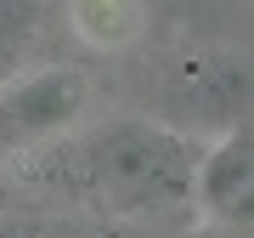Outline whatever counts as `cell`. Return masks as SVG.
Listing matches in <instances>:
<instances>
[{
    "instance_id": "2",
    "label": "cell",
    "mask_w": 254,
    "mask_h": 238,
    "mask_svg": "<svg viewBox=\"0 0 254 238\" xmlns=\"http://www.w3.org/2000/svg\"><path fill=\"white\" fill-rule=\"evenodd\" d=\"M85 74L79 68H40L0 85V147H28L68 130L85 108Z\"/></svg>"
},
{
    "instance_id": "3",
    "label": "cell",
    "mask_w": 254,
    "mask_h": 238,
    "mask_svg": "<svg viewBox=\"0 0 254 238\" xmlns=\"http://www.w3.org/2000/svg\"><path fill=\"white\" fill-rule=\"evenodd\" d=\"M192 199L215 221H249V210H254V130H249V119L203 147L198 176H192Z\"/></svg>"
},
{
    "instance_id": "1",
    "label": "cell",
    "mask_w": 254,
    "mask_h": 238,
    "mask_svg": "<svg viewBox=\"0 0 254 238\" xmlns=\"http://www.w3.org/2000/svg\"><path fill=\"white\" fill-rule=\"evenodd\" d=\"M203 147L192 130L158 125V119H102L79 142L85 182L119 216H164L192 199Z\"/></svg>"
},
{
    "instance_id": "4",
    "label": "cell",
    "mask_w": 254,
    "mask_h": 238,
    "mask_svg": "<svg viewBox=\"0 0 254 238\" xmlns=\"http://www.w3.org/2000/svg\"><path fill=\"white\" fill-rule=\"evenodd\" d=\"M40 17L46 11L34 6V0H0V85H11L28 63V51H34L40 40Z\"/></svg>"
},
{
    "instance_id": "5",
    "label": "cell",
    "mask_w": 254,
    "mask_h": 238,
    "mask_svg": "<svg viewBox=\"0 0 254 238\" xmlns=\"http://www.w3.org/2000/svg\"><path fill=\"white\" fill-rule=\"evenodd\" d=\"M73 23L85 28L91 46H125V34L141 23L136 6H73Z\"/></svg>"
}]
</instances>
